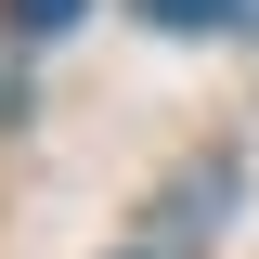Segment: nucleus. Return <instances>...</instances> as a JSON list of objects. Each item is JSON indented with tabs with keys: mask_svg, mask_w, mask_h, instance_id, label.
<instances>
[{
	"mask_svg": "<svg viewBox=\"0 0 259 259\" xmlns=\"http://www.w3.org/2000/svg\"><path fill=\"white\" fill-rule=\"evenodd\" d=\"M130 259H168V246H130Z\"/></svg>",
	"mask_w": 259,
	"mask_h": 259,
	"instance_id": "20e7f679",
	"label": "nucleus"
},
{
	"mask_svg": "<svg viewBox=\"0 0 259 259\" xmlns=\"http://www.w3.org/2000/svg\"><path fill=\"white\" fill-rule=\"evenodd\" d=\"M78 13H91V0H0V26H13V39H65Z\"/></svg>",
	"mask_w": 259,
	"mask_h": 259,
	"instance_id": "f03ea898",
	"label": "nucleus"
},
{
	"mask_svg": "<svg viewBox=\"0 0 259 259\" xmlns=\"http://www.w3.org/2000/svg\"><path fill=\"white\" fill-rule=\"evenodd\" d=\"M143 26H168V39H207V26H233V13H259V0H130Z\"/></svg>",
	"mask_w": 259,
	"mask_h": 259,
	"instance_id": "f257e3e1",
	"label": "nucleus"
},
{
	"mask_svg": "<svg viewBox=\"0 0 259 259\" xmlns=\"http://www.w3.org/2000/svg\"><path fill=\"white\" fill-rule=\"evenodd\" d=\"M13 117H26V78H13V52H0V130H13Z\"/></svg>",
	"mask_w": 259,
	"mask_h": 259,
	"instance_id": "7ed1b4c3",
	"label": "nucleus"
}]
</instances>
